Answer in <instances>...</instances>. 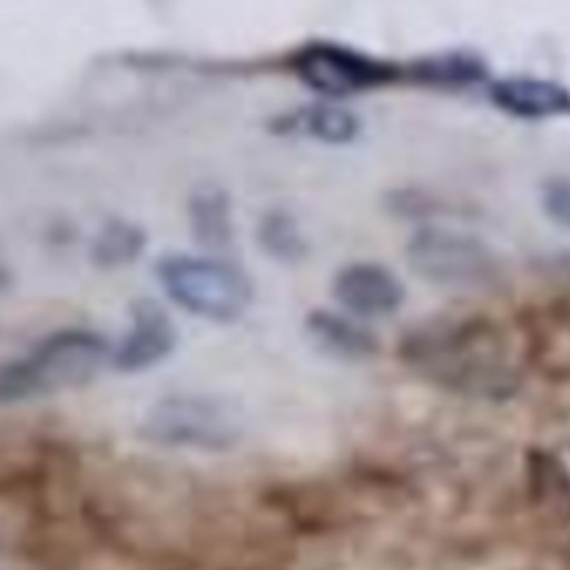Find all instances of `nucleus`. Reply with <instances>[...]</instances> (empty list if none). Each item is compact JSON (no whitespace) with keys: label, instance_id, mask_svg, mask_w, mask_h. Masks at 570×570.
<instances>
[{"label":"nucleus","instance_id":"nucleus-2","mask_svg":"<svg viewBox=\"0 0 570 570\" xmlns=\"http://www.w3.org/2000/svg\"><path fill=\"white\" fill-rule=\"evenodd\" d=\"M406 262L426 282L449 289L488 287L499 278V256L476 234L423 226L406 243Z\"/></svg>","mask_w":570,"mask_h":570},{"label":"nucleus","instance_id":"nucleus-6","mask_svg":"<svg viewBox=\"0 0 570 570\" xmlns=\"http://www.w3.org/2000/svg\"><path fill=\"white\" fill-rule=\"evenodd\" d=\"M176 340L170 315L156 301H137L131 306V326L111 348V367L120 373L150 371L173 354Z\"/></svg>","mask_w":570,"mask_h":570},{"label":"nucleus","instance_id":"nucleus-3","mask_svg":"<svg viewBox=\"0 0 570 570\" xmlns=\"http://www.w3.org/2000/svg\"><path fill=\"white\" fill-rule=\"evenodd\" d=\"M139 434L167 449L226 451L239 440V426L223 401L212 395L178 393L150 406Z\"/></svg>","mask_w":570,"mask_h":570},{"label":"nucleus","instance_id":"nucleus-7","mask_svg":"<svg viewBox=\"0 0 570 570\" xmlns=\"http://www.w3.org/2000/svg\"><path fill=\"white\" fill-rule=\"evenodd\" d=\"M332 293L354 317H387L399 312L406 298L401 278L379 262H351L340 267Z\"/></svg>","mask_w":570,"mask_h":570},{"label":"nucleus","instance_id":"nucleus-17","mask_svg":"<svg viewBox=\"0 0 570 570\" xmlns=\"http://www.w3.org/2000/svg\"><path fill=\"white\" fill-rule=\"evenodd\" d=\"M3 284H6V273L0 271V287H3Z\"/></svg>","mask_w":570,"mask_h":570},{"label":"nucleus","instance_id":"nucleus-9","mask_svg":"<svg viewBox=\"0 0 570 570\" xmlns=\"http://www.w3.org/2000/svg\"><path fill=\"white\" fill-rule=\"evenodd\" d=\"M306 332L315 340L317 348L337 360H367L379 354V337L371 328L362 326L348 312L312 309L306 315Z\"/></svg>","mask_w":570,"mask_h":570},{"label":"nucleus","instance_id":"nucleus-11","mask_svg":"<svg viewBox=\"0 0 570 570\" xmlns=\"http://www.w3.org/2000/svg\"><path fill=\"white\" fill-rule=\"evenodd\" d=\"M289 120H293L298 131L309 134V137L321 139L326 145H348L362 131L360 117L351 109H345V106L332 104V100L301 106Z\"/></svg>","mask_w":570,"mask_h":570},{"label":"nucleus","instance_id":"nucleus-8","mask_svg":"<svg viewBox=\"0 0 570 570\" xmlns=\"http://www.w3.org/2000/svg\"><path fill=\"white\" fill-rule=\"evenodd\" d=\"M490 100L495 109L518 120H549V117L570 115V89L546 78H499L490 83Z\"/></svg>","mask_w":570,"mask_h":570},{"label":"nucleus","instance_id":"nucleus-13","mask_svg":"<svg viewBox=\"0 0 570 570\" xmlns=\"http://www.w3.org/2000/svg\"><path fill=\"white\" fill-rule=\"evenodd\" d=\"M256 239H259L262 254H267L276 262H284V265L301 262L306 256V250H309L298 220L289 212L282 209H271L267 215H262L259 228H256Z\"/></svg>","mask_w":570,"mask_h":570},{"label":"nucleus","instance_id":"nucleus-5","mask_svg":"<svg viewBox=\"0 0 570 570\" xmlns=\"http://www.w3.org/2000/svg\"><path fill=\"white\" fill-rule=\"evenodd\" d=\"M28 356L42 376L45 390L53 393L92 382L100 367L111 362V345L92 328H59L39 340Z\"/></svg>","mask_w":570,"mask_h":570},{"label":"nucleus","instance_id":"nucleus-14","mask_svg":"<svg viewBox=\"0 0 570 570\" xmlns=\"http://www.w3.org/2000/svg\"><path fill=\"white\" fill-rule=\"evenodd\" d=\"M42 376H39L37 365L31 362V356H22V360H11L0 365V406L20 404V401L37 399L45 395Z\"/></svg>","mask_w":570,"mask_h":570},{"label":"nucleus","instance_id":"nucleus-15","mask_svg":"<svg viewBox=\"0 0 570 570\" xmlns=\"http://www.w3.org/2000/svg\"><path fill=\"white\" fill-rule=\"evenodd\" d=\"M421 70V76L434 83H473L479 78H484L482 61L465 53L438 56V59H429Z\"/></svg>","mask_w":570,"mask_h":570},{"label":"nucleus","instance_id":"nucleus-4","mask_svg":"<svg viewBox=\"0 0 570 570\" xmlns=\"http://www.w3.org/2000/svg\"><path fill=\"white\" fill-rule=\"evenodd\" d=\"M293 76L323 98H351L393 83L399 67L337 42H309L289 59Z\"/></svg>","mask_w":570,"mask_h":570},{"label":"nucleus","instance_id":"nucleus-16","mask_svg":"<svg viewBox=\"0 0 570 570\" xmlns=\"http://www.w3.org/2000/svg\"><path fill=\"white\" fill-rule=\"evenodd\" d=\"M543 209L551 220L570 228V178H551V181H546Z\"/></svg>","mask_w":570,"mask_h":570},{"label":"nucleus","instance_id":"nucleus-12","mask_svg":"<svg viewBox=\"0 0 570 570\" xmlns=\"http://www.w3.org/2000/svg\"><path fill=\"white\" fill-rule=\"evenodd\" d=\"M145 237L142 226L131 220H109L104 223V228L98 232L92 243V262L104 271H117V267H126L131 262H137L142 256Z\"/></svg>","mask_w":570,"mask_h":570},{"label":"nucleus","instance_id":"nucleus-1","mask_svg":"<svg viewBox=\"0 0 570 570\" xmlns=\"http://www.w3.org/2000/svg\"><path fill=\"white\" fill-rule=\"evenodd\" d=\"M156 278L173 304L209 323L239 321L254 304V282L248 273L220 256H161Z\"/></svg>","mask_w":570,"mask_h":570},{"label":"nucleus","instance_id":"nucleus-10","mask_svg":"<svg viewBox=\"0 0 570 570\" xmlns=\"http://www.w3.org/2000/svg\"><path fill=\"white\" fill-rule=\"evenodd\" d=\"M189 232L206 250H223L234 243L232 198L217 184H200L187 200Z\"/></svg>","mask_w":570,"mask_h":570}]
</instances>
